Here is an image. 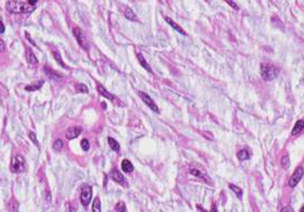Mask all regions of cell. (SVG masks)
Listing matches in <instances>:
<instances>
[{"label": "cell", "mask_w": 304, "mask_h": 212, "mask_svg": "<svg viewBox=\"0 0 304 212\" xmlns=\"http://www.w3.org/2000/svg\"><path fill=\"white\" fill-rule=\"evenodd\" d=\"M6 9L13 14H28L35 11L36 7L30 5L28 2H22V1H7L6 2Z\"/></svg>", "instance_id": "1"}, {"label": "cell", "mask_w": 304, "mask_h": 212, "mask_svg": "<svg viewBox=\"0 0 304 212\" xmlns=\"http://www.w3.org/2000/svg\"><path fill=\"white\" fill-rule=\"evenodd\" d=\"M279 74V70L277 68L271 64H262L261 65V75L264 80L271 81L275 79Z\"/></svg>", "instance_id": "2"}, {"label": "cell", "mask_w": 304, "mask_h": 212, "mask_svg": "<svg viewBox=\"0 0 304 212\" xmlns=\"http://www.w3.org/2000/svg\"><path fill=\"white\" fill-rule=\"evenodd\" d=\"M24 169H25L24 158L20 154L14 156L11 160V172L14 174H20L22 173Z\"/></svg>", "instance_id": "3"}, {"label": "cell", "mask_w": 304, "mask_h": 212, "mask_svg": "<svg viewBox=\"0 0 304 212\" xmlns=\"http://www.w3.org/2000/svg\"><path fill=\"white\" fill-rule=\"evenodd\" d=\"M93 196V190L92 187L89 186V185H85L83 186L81 190V195H80V201H81V204L84 206H88L89 204L91 202Z\"/></svg>", "instance_id": "4"}, {"label": "cell", "mask_w": 304, "mask_h": 212, "mask_svg": "<svg viewBox=\"0 0 304 212\" xmlns=\"http://www.w3.org/2000/svg\"><path fill=\"white\" fill-rule=\"evenodd\" d=\"M304 174V170H303V168L302 167H297L296 171H294V173L292 174L291 176V179L289 180V185L291 187H296L297 185L298 184V182L301 180L302 179V176Z\"/></svg>", "instance_id": "5"}, {"label": "cell", "mask_w": 304, "mask_h": 212, "mask_svg": "<svg viewBox=\"0 0 304 212\" xmlns=\"http://www.w3.org/2000/svg\"><path fill=\"white\" fill-rule=\"evenodd\" d=\"M139 95L141 96V99H142V101H144L152 111H154L155 113H160L158 106L156 105V103L153 101V99H152L146 93H145V92H139Z\"/></svg>", "instance_id": "6"}, {"label": "cell", "mask_w": 304, "mask_h": 212, "mask_svg": "<svg viewBox=\"0 0 304 212\" xmlns=\"http://www.w3.org/2000/svg\"><path fill=\"white\" fill-rule=\"evenodd\" d=\"M73 34H74V36H75L79 45L83 48L88 49V42H87V40H86V37H85L83 31L78 27H75L73 29Z\"/></svg>", "instance_id": "7"}, {"label": "cell", "mask_w": 304, "mask_h": 212, "mask_svg": "<svg viewBox=\"0 0 304 212\" xmlns=\"http://www.w3.org/2000/svg\"><path fill=\"white\" fill-rule=\"evenodd\" d=\"M82 127L81 126H72V127H69L67 132H66V137L68 140H72L74 138H77L82 132Z\"/></svg>", "instance_id": "8"}, {"label": "cell", "mask_w": 304, "mask_h": 212, "mask_svg": "<svg viewBox=\"0 0 304 212\" xmlns=\"http://www.w3.org/2000/svg\"><path fill=\"white\" fill-rule=\"evenodd\" d=\"M110 176L112 178V179L114 181H115L117 183L119 184H121V185H124L125 182H126V179H125V178L123 176V174L117 169H114L111 171L110 173Z\"/></svg>", "instance_id": "9"}, {"label": "cell", "mask_w": 304, "mask_h": 212, "mask_svg": "<svg viewBox=\"0 0 304 212\" xmlns=\"http://www.w3.org/2000/svg\"><path fill=\"white\" fill-rule=\"evenodd\" d=\"M26 59H27V62L31 65H37L39 63L37 57L35 56L33 51L29 47H27V49H26Z\"/></svg>", "instance_id": "10"}, {"label": "cell", "mask_w": 304, "mask_h": 212, "mask_svg": "<svg viewBox=\"0 0 304 212\" xmlns=\"http://www.w3.org/2000/svg\"><path fill=\"white\" fill-rule=\"evenodd\" d=\"M121 169L124 173H131L134 171V166L133 164L127 160V159H124V160L122 161L121 163Z\"/></svg>", "instance_id": "11"}, {"label": "cell", "mask_w": 304, "mask_h": 212, "mask_svg": "<svg viewBox=\"0 0 304 212\" xmlns=\"http://www.w3.org/2000/svg\"><path fill=\"white\" fill-rule=\"evenodd\" d=\"M165 20H166V21H167V22L169 25H171V26H172V27L173 29H175L177 32H179V33H180V34H182V35H186V32H185V31H184V30H183V29L180 27V26L177 24V23H175L174 21H172V19H169V17H167H167H165Z\"/></svg>", "instance_id": "12"}, {"label": "cell", "mask_w": 304, "mask_h": 212, "mask_svg": "<svg viewBox=\"0 0 304 212\" xmlns=\"http://www.w3.org/2000/svg\"><path fill=\"white\" fill-rule=\"evenodd\" d=\"M304 128V121L299 120L296 122V125H294V127L293 128L292 130V135H297L298 134L299 132H301Z\"/></svg>", "instance_id": "13"}, {"label": "cell", "mask_w": 304, "mask_h": 212, "mask_svg": "<svg viewBox=\"0 0 304 212\" xmlns=\"http://www.w3.org/2000/svg\"><path fill=\"white\" fill-rule=\"evenodd\" d=\"M97 89H98V92H99V94H100L101 95L105 96V98H107L108 99H110V100H113V99H115V96H114L112 94H110L108 91H106V89H105V88H104L102 85L98 84Z\"/></svg>", "instance_id": "14"}, {"label": "cell", "mask_w": 304, "mask_h": 212, "mask_svg": "<svg viewBox=\"0 0 304 212\" xmlns=\"http://www.w3.org/2000/svg\"><path fill=\"white\" fill-rule=\"evenodd\" d=\"M137 57H138V60H139V62H140V64L141 65V67H142V68H145V69H146L148 73H152V70H151L149 65L147 64V62L145 61V57L142 56V55L141 54V53H138V54H137Z\"/></svg>", "instance_id": "15"}, {"label": "cell", "mask_w": 304, "mask_h": 212, "mask_svg": "<svg viewBox=\"0 0 304 212\" xmlns=\"http://www.w3.org/2000/svg\"><path fill=\"white\" fill-rule=\"evenodd\" d=\"M249 152L247 149H241V151L237 153V157L239 160H247V159H249Z\"/></svg>", "instance_id": "16"}, {"label": "cell", "mask_w": 304, "mask_h": 212, "mask_svg": "<svg viewBox=\"0 0 304 212\" xmlns=\"http://www.w3.org/2000/svg\"><path fill=\"white\" fill-rule=\"evenodd\" d=\"M108 143H109V146H110V148L113 149V151H115V152H119V151L120 146H119V144L115 139L109 137L108 138Z\"/></svg>", "instance_id": "17"}, {"label": "cell", "mask_w": 304, "mask_h": 212, "mask_svg": "<svg viewBox=\"0 0 304 212\" xmlns=\"http://www.w3.org/2000/svg\"><path fill=\"white\" fill-rule=\"evenodd\" d=\"M93 212H101V204L99 198H95L93 202Z\"/></svg>", "instance_id": "18"}, {"label": "cell", "mask_w": 304, "mask_h": 212, "mask_svg": "<svg viewBox=\"0 0 304 212\" xmlns=\"http://www.w3.org/2000/svg\"><path fill=\"white\" fill-rule=\"evenodd\" d=\"M124 15L129 20H134V21L137 20V16H136L135 14H134V12L131 10V9H126V11L124 12Z\"/></svg>", "instance_id": "19"}, {"label": "cell", "mask_w": 304, "mask_h": 212, "mask_svg": "<svg viewBox=\"0 0 304 212\" xmlns=\"http://www.w3.org/2000/svg\"><path fill=\"white\" fill-rule=\"evenodd\" d=\"M229 187H230V189H231L232 191H233V192L236 194V195L238 196L239 199L242 198V196H243V190L241 189L240 187L236 186V185H234V184H229Z\"/></svg>", "instance_id": "20"}, {"label": "cell", "mask_w": 304, "mask_h": 212, "mask_svg": "<svg viewBox=\"0 0 304 212\" xmlns=\"http://www.w3.org/2000/svg\"><path fill=\"white\" fill-rule=\"evenodd\" d=\"M191 173H192L193 174L196 175V176H198L199 179H204L205 181H206L207 175H206V174H205V173H201V172L198 171V169H192V170H191Z\"/></svg>", "instance_id": "21"}, {"label": "cell", "mask_w": 304, "mask_h": 212, "mask_svg": "<svg viewBox=\"0 0 304 212\" xmlns=\"http://www.w3.org/2000/svg\"><path fill=\"white\" fill-rule=\"evenodd\" d=\"M52 147H53V148L55 149V151L60 152L61 149L63 148V147H64V143H63V141L61 139H58V140L55 141L54 143H53V146Z\"/></svg>", "instance_id": "22"}, {"label": "cell", "mask_w": 304, "mask_h": 212, "mask_svg": "<svg viewBox=\"0 0 304 212\" xmlns=\"http://www.w3.org/2000/svg\"><path fill=\"white\" fill-rule=\"evenodd\" d=\"M43 84V81H39L37 85H28L25 87V90L26 91H36V90H39L40 88L41 87V85Z\"/></svg>", "instance_id": "23"}, {"label": "cell", "mask_w": 304, "mask_h": 212, "mask_svg": "<svg viewBox=\"0 0 304 212\" xmlns=\"http://www.w3.org/2000/svg\"><path fill=\"white\" fill-rule=\"evenodd\" d=\"M281 164L283 166L284 169H288L290 167V159L288 155H284L281 159Z\"/></svg>", "instance_id": "24"}, {"label": "cell", "mask_w": 304, "mask_h": 212, "mask_svg": "<svg viewBox=\"0 0 304 212\" xmlns=\"http://www.w3.org/2000/svg\"><path fill=\"white\" fill-rule=\"evenodd\" d=\"M115 211L117 212H126V207H125L124 202L119 201V204L115 205Z\"/></svg>", "instance_id": "25"}, {"label": "cell", "mask_w": 304, "mask_h": 212, "mask_svg": "<svg viewBox=\"0 0 304 212\" xmlns=\"http://www.w3.org/2000/svg\"><path fill=\"white\" fill-rule=\"evenodd\" d=\"M81 147H82V148L84 149L85 152H87V151L90 149V142H89L88 139H83L81 141Z\"/></svg>", "instance_id": "26"}, {"label": "cell", "mask_w": 304, "mask_h": 212, "mask_svg": "<svg viewBox=\"0 0 304 212\" xmlns=\"http://www.w3.org/2000/svg\"><path fill=\"white\" fill-rule=\"evenodd\" d=\"M54 58H55V60L58 62V63L63 67V68H66V65H65V63H64V62H63L62 61V58H61V55L59 54V53L58 52H54Z\"/></svg>", "instance_id": "27"}, {"label": "cell", "mask_w": 304, "mask_h": 212, "mask_svg": "<svg viewBox=\"0 0 304 212\" xmlns=\"http://www.w3.org/2000/svg\"><path fill=\"white\" fill-rule=\"evenodd\" d=\"M29 137H30V139L33 141V143L40 148V144H39L38 139H37V137H36V134L34 133V132H30V133H29Z\"/></svg>", "instance_id": "28"}, {"label": "cell", "mask_w": 304, "mask_h": 212, "mask_svg": "<svg viewBox=\"0 0 304 212\" xmlns=\"http://www.w3.org/2000/svg\"><path fill=\"white\" fill-rule=\"evenodd\" d=\"M77 89L79 92H81V93H88L89 90H88V87L84 84H78L77 85Z\"/></svg>", "instance_id": "29"}, {"label": "cell", "mask_w": 304, "mask_h": 212, "mask_svg": "<svg viewBox=\"0 0 304 212\" xmlns=\"http://www.w3.org/2000/svg\"><path fill=\"white\" fill-rule=\"evenodd\" d=\"M4 49H5V43L2 39H0V52L4 51Z\"/></svg>", "instance_id": "30"}, {"label": "cell", "mask_w": 304, "mask_h": 212, "mask_svg": "<svg viewBox=\"0 0 304 212\" xmlns=\"http://www.w3.org/2000/svg\"><path fill=\"white\" fill-rule=\"evenodd\" d=\"M4 32H5V26L3 22L0 20V33H4Z\"/></svg>", "instance_id": "31"}, {"label": "cell", "mask_w": 304, "mask_h": 212, "mask_svg": "<svg viewBox=\"0 0 304 212\" xmlns=\"http://www.w3.org/2000/svg\"><path fill=\"white\" fill-rule=\"evenodd\" d=\"M281 212H293V211L292 210V208H290V207H288V206H286V207H283V208L281 209Z\"/></svg>", "instance_id": "32"}, {"label": "cell", "mask_w": 304, "mask_h": 212, "mask_svg": "<svg viewBox=\"0 0 304 212\" xmlns=\"http://www.w3.org/2000/svg\"><path fill=\"white\" fill-rule=\"evenodd\" d=\"M230 6H232V7H233L234 9H236V10H237V9H238V6L235 4V2H233V1H226Z\"/></svg>", "instance_id": "33"}, {"label": "cell", "mask_w": 304, "mask_h": 212, "mask_svg": "<svg viewBox=\"0 0 304 212\" xmlns=\"http://www.w3.org/2000/svg\"><path fill=\"white\" fill-rule=\"evenodd\" d=\"M37 2H38L37 0H34V1H32V0H29V1H28V3H29L30 5H32V6H35L36 3H37Z\"/></svg>", "instance_id": "34"}, {"label": "cell", "mask_w": 304, "mask_h": 212, "mask_svg": "<svg viewBox=\"0 0 304 212\" xmlns=\"http://www.w3.org/2000/svg\"><path fill=\"white\" fill-rule=\"evenodd\" d=\"M212 212H218V211H217V207H216V205H213V207H212Z\"/></svg>", "instance_id": "35"}, {"label": "cell", "mask_w": 304, "mask_h": 212, "mask_svg": "<svg viewBox=\"0 0 304 212\" xmlns=\"http://www.w3.org/2000/svg\"><path fill=\"white\" fill-rule=\"evenodd\" d=\"M300 212H304V206L300 209Z\"/></svg>", "instance_id": "36"}]
</instances>
